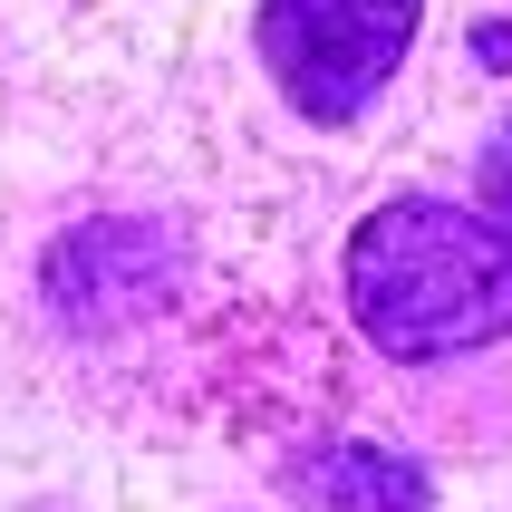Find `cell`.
<instances>
[{
	"label": "cell",
	"instance_id": "obj_3",
	"mask_svg": "<svg viewBox=\"0 0 512 512\" xmlns=\"http://www.w3.org/2000/svg\"><path fill=\"white\" fill-rule=\"evenodd\" d=\"M184 290V242L165 223H136V213H97V223H68L39 252V310L58 329H126V319H155Z\"/></svg>",
	"mask_w": 512,
	"mask_h": 512
},
{
	"label": "cell",
	"instance_id": "obj_4",
	"mask_svg": "<svg viewBox=\"0 0 512 512\" xmlns=\"http://www.w3.org/2000/svg\"><path fill=\"white\" fill-rule=\"evenodd\" d=\"M281 484L319 512H426L435 484L426 464L397 455V445H368V435H329V445H300L281 464Z\"/></svg>",
	"mask_w": 512,
	"mask_h": 512
},
{
	"label": "cell",
	"instance_id": "obj_1",
	"mask_svg": "<svg viewBox=\"0 0 512 512\" xmlns=\"http://www.w3.org/2000/svg\"><path fill=\"white\" fill-rule=\"evenodd\" d=\"M339 290L377 358H406V368L474 358V348L512 339V232L484 203L397 194L348 232Z\"/></svg>",
	"mask_w": 512,
	"mask_h": 512
},
{
	"label": "cell",
	"instance_id": "obj_5",
	"mask_svg": "<svg viewBox=\"0 0 512 512\" xmlns=\"http://www.w3.org/2000/svg\"><path fill=\"white\" fill-rule=\"evenodd\" d=\"M474 184H484V213L512 232V116L484 136V165H474Z\"/></svg>",
	"mask_w": 512,
	"mask_h": 512
},
{
	"label": "cell",
	"instance_id": "obj_6",
	"mask_svg": "<svg viewBox=\"0 0 512 512\" xmlns=\"http://www.w3.org/2000/svg\"><path fill=\"white\" fill-rule=\"evenodd\" d=\"M464 49L484 58V68H512V20H474V29H464Z\"/></svg>",
	"mask_w": 512,
	"mask_h": 512
},
{
	"label": "cell",
	"instance_id": "obj_2",
	"mask_svg": "<svg viewBox=\"0 0 512 512\" xmlns=\"http://www.w3.org/2000/svg\"><path fill=\"white\" fill-rule=\"evenodd\" d=\"M416 20H426V0H261L252 39L271 58V87L290 97V116L348 126L416 49Z\"/></svg>",
	"mask_w": 512,
	"mask_h": 512
}]
</instances>
